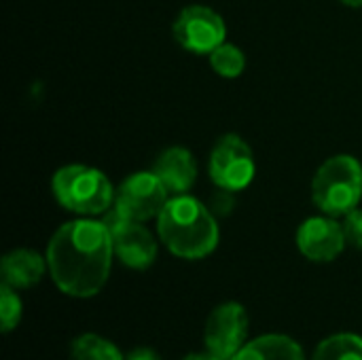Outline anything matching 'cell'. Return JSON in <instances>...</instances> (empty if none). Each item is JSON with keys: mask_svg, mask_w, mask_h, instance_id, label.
<instances>
[{"mask_svg": "<svg viewBox=\"0 0 362 360\" xmlns=\"http://www.w3.org/2000/svg\"><path fill=\"white\" fill-rule=\"evenodd\" d=\"M176 42L197 55H210L216 47L225 42L227 25L225 19L210 6L191 4L178 13L172 25Z\"/></svg>", "mask_w": 362, "mask_h": 360, "instance_id": "8992f818", "label": "cell"}, {"mask_svg": "<svg viewBox=\"0 0 362 360\" xmlns=\"http://www.w3.org/2000/svg\"><path fill=\"white\" fill-rule=\"evenodd\" d=\"M312 360H362V337L354 333L331 335L318 344Z\"/></svg>", "mask_w": 362, "mask_h": 360, "instance_id": "5bb4252c", "label": "cell"}, {"mask_svg": "<svg viewBox=\"0 0 362 360\" xmlns=\"http://www.w3.org/2000/svg\"><path fill=\"white\" fill-rule=\"evenodd\" d=\"M339 2H341V4H346V6H354V8H356V6L361 8L362 6V0H339Z\"/></svg>", "mask_w": 362, "mask_h": 360, "instance_id": "44dd1931", "label": "cell"}, {"mask_svg": "<svg viewBox=\"0 0 362 360\" xmlns=\"http://www.w3.org/2000/svg\"><path fill=\"white\" fill-rule=\"evenodd\" d=\"M51 191L57 204L74 214L95 216L115 204V189L104 172L83 163H70L53 174Z\"/></svg>", "mask_w": 362, "mask_h": 360, "instance_id": "3957f363", "label": "cell"}, {"mask_svg": "<svg viewBox=\"0 0 362 360\" xmlns=\"http://www.w3.org/2000/svg\"><path fill=\"white\" fill-rule=\"evenodd\" d=\"M344 233H346V242L354 248L362 250V210H352L346 214L344 219Z\"/></svg>", "mask_w": 362, "mask_h": 360, "instance_id": "ac0fdd59", "label": "cell"}, {"mask_svg": "<svg viewBox=\"0 0 362 360\" xmlns=\"http://www.w3.org/2000/svg\"><path fill=\"white\" fill-rule=\"evenodd\" d=\"M344 225H339L333 216H312L301 223L297 231L299 252L316 263L335 261L346 248Z\"/></svg>", "mask_w": 362, "mask_h": 360, "instance_id": "30bf717a", "label": "cell"}, {"mask_svg": "<svg viewBox=\"0 0 362 360\" xmlns=\"http://www.w3.org/2000/svg\"><path fill=\"white\" fill-rule=\"evenodd\" d=\"M153 172L172 195H185L197 180V161L189 149L170 146L157 157Z\"/></svg>", "mask_w": 362, "mask_h": 360, "instance_id": "8fae6325", "label": "cell"}, {"mask_svg": "<svg viewBox=\"0 0 362 360\" xmlns=\"http://www.w3.org/2000/svg\"><path fill=\"white\" fill-rule=\"evenodd\" d=\"M165 248L180 259H204L218 246V223L212 212L191 195H174L157 219Z\"/></svg>", "mask_w": 362, "mask_h": 360, "instance_id": "7a4b0ae2", "label": "cell"}, {"mask_svg": "<svg viewBox=\"0 0 362 360\" xmlns=\"http://www.w3.org/2000/svg\"><path fill=\"white\" fill-rule=\"evenodd\" d=\"M248 337V314L240 303H223L212 310L206 320L204 342L208 352L218 359L231 360L244 346Z\"/></svg>", "mask_w": 362, "mask_h": 360, "instance_id": "9c48e42d", "label": "cell"}, {"mask_svg": "<svg viewBox=\"0 0 362 360\" xmlns=\"http://www.w3.org/2000/svg\"><path fill=\"white\" fill-rule=\"evenodd\" d=\"M47 269H49L47 259H42L38 252L28 250V248H15L6 252L0 263L2 282L13 286L15 291L32 289L34 284L40 282Z\"/></svg>", "mask_w": 362, "mask_h": 360, "instance_id": "7c38bea8", "label": "cell"}, {"mask_svg": "<svg viewBox=\"0 0 362 360\" xmlns=\"http://www.w3.org/2000/svg\"><path fill=\"white\" fill-rule=\"evenodd\" d=\"M255 170L257 166H255L252 151L238 134H227L214 144L210 153L208 172L218 189L225 191L246 189L255 178Z\"/></svg>", "mask_w": 362, "mask_h": 360, "instance_id": "5b68a950", "label": "cell"}, {"mask_svg": "<svg viewBox=\"0 0 362 360\" xmlns=\"http://www.w3.org/2000/svg\"><path fill=\"white\" fill-rule=\"evenodd\" d=\"M70 359L72 360H123L119 348L110 344L108 339L95 335V333H85L72 342L70 348Z\"/></svg>", "mask_w": 362, "mask_h": 360, "instance_id": "9a60e30c", "label": "cell"}, {"mask_svg": "<svg viewBox=\"0 0 362 360\" xmlns=\"http://www.w3.org/2000/svg\"><path fill=\"white\" fill-rule=\"evenodd\" d=\"M168 199L170 191L155 172H136L121 182L115 197V210L125 219L144 223L159 219Z\"/></svg>", "mask_w": 362, "mask_h": 360, "instance_id": "52a82bcc", "label": "cell"}, {"mask_svg": "<svg viewBox=\"0 0 362 360\" xmlns=\"http://www.w3.org/2000/svg\"><path fill=\"white\" fill-rule=\"evenodd\" d=\"M182 360H223V359H218L216 354L208 352V354H189V356H185Z\"/></svg>", "mask_w": 362, "mask_h": 360, "instance_id": "ffe728a7", "label": "cell"}, {"mask_svg": "<svg viewBox=\"0 0 362 360\" xmlns=\"http://www.w3.org/2000/svg\"><path fill=\"white\" fill-rule=\"evenodd\" d=\"M361 197L362 166L356 157L335 155L318 168L312 180V199L320 212L346 216L358 208Z\"/></svg>", "mask_w": 362, "mask_h": 360, "instance_id": "277c9868", "label": "cell"}, {"mask_svg": "<svg viewBox=\"0 0 362 360\" xmlns=\"http://www.w3.org/2000/svg\"><path fill=\"white\" fill-rule=\"evenodd\" d=\"M231 360H305V356L295 339L272 333L248 342Z\"/></svg>", "mask_w": 362, "mask_h": 360, "instance_id": "4fadbf2b", "label": "cell"}, {"mask_svg": "<svg viewBox=\"0 0 362 360\" xmlns=\"http://www.w3.org/2000/svg\"><path fill=\"white\" fill-rule=\"evenodd\" d=\"M21 320V301L13 286L4 284L0 286V327L2 333H11Z\"/></svg>", "mask_w": 362, "mask_h": 360, "instance_id": "e0dca14e", "label": "cell"}, {"mask_svg": "<svg viewBox=\"0 0 362 360\" xmlns=\"http://www.w3.org/2000/svg\"><path fill=\"white\" fill-rule=\"evenodd\" d=\"M125 360H161V356L153 348H136L127 354Z\"/></svg>", "mask_w": 362, "mask_h": 360, "instance_id": "d6986e66", "label": "cell"}, {"mask_svg": "<svg viewBox=\"0 0 362 360\" xmlns=\"http://www.w3.org/2000/svg\"><path fill=\"white\" fill-rule=\"evenodd\" d=\"M110 236L115 255L129 269H146L157 259V242L153 233L140 223L121 216L117 210L104 219Z\"/></svg>", "mask_w": 362, "mask_h": 360, "instance_id": "ba28073f", "label": "cell"}, {"mask_svg": "<svg viewBox=\"0 0 362 360\" xmlns=\"http://www.w3.org/2000/svg\"><path fill=\"white\" fill-rule=\"evenodd\" d=\"M210 66L212 70L223 76V79H235L244 72L246 68V57L240 47L223 42L210 53Z\"/></svg>", "mask_w": 362, "mask_h": 360, "instance_id": "2e32d148", "label": "cell"}, {"mask_svg": "<svg viewBox=\"0 0 362 360\" xmlns=\"http://www.w3.org/2000/svg\"><path fill=\"white\" fill-rule=\"evenodd\" d=\"M112 236L102 221L76 219L64 223L47 246V267L55 286L76 299L98 295L112 265Z\"/></svg>", "mask_w": 362, "mask_h": 360, "instance_id": "6da1fadb", "label": "cell"}]
</instances>
